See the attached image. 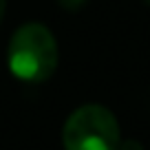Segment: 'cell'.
<instances>
[{
  "mask_svg": "<svg viewBox=\"0 0 150 150\" xmlns=\"http://www.w3.org/2000/svg\"><path fill=\"white\" fill-rule=\"evenodd\" d=\"M9 71L22 82H44L57 69V42L44 24L27 22L13 33L7 51Z\"/></svg>",
  "mask_w": 150,
  "mask_h": 150,
  "instance_id": "cell-1",
  "label": "cell"
},
{
  "mask_svg": "<svg viewBox=\"0 0 150 150\" xmlns=\"http://www.w3.org/2000/svg\"><path fill=\"white\" fill-rule=\"evenodd\" d=\"M119 124L102 104H84L66 119L62 144L66 150H117Z\"/></svg>",
  "mask_w": 150,
  "mask_h": 150,
  "instance_id": "cell-2",
  "label": "cell"
},
{
  "mask_svg": "<svg viewBox=\"0 0 150 150\" xmlns=\"http://www.w3.org/2000/svg\"><path fill=\"white\" fill-rule=\"evenodd\" d=\"M57 2L69 11H77V9H82V5H84L86 0H57Z\"/></svg>",
  "mask_w": 150,
  "mask_h": 150,
  "instance_id": "cell-3",
  "label": "cell"
},
{
  "mask_svg": "<svg viewBox=\"0 0 150 150\" xmlns=\"http://www.w3.org/2000/svg\"><path fill=\"white\" fill-rule=\"evenodd\" d=\"M117 150H144V148H141L139 141H135V139H126V141H119Z\"/></svg>",
  "mask_w": 150,
  "mask_h": 150,
  "instance_id": "cell-4",
  "label": "cell"
},
{
  "mask_svg": "<svg viewBox=\"0 0 150 150\" xmlns=\"http://www.w3.org/2000/svg\"><path fill=\"white\" fill-rule=\"evenodd\" d=\"M5 9H7V0H0V22H2V16H5Z\"/></svg>",
  "mask_w": 150,
  "mask_h": 150,
  "instance_id": "cell-5",
  "label": "cell"
},
{
  "mask_svg": "<svg viewBox=\"0 0 150 150\" xmlns=\"http://www.w3.org/2000/svg\"><path fill=\"white\" fill-rule=\"evenodd\" d=\"M144 2H146V5H148V7H150V0H144Z\"/></svg>",
  "mask_w": 150,
  "mask_h": 150,
  "instance_id": "cell-6",
  "label": "cell"
}]
</instances>
